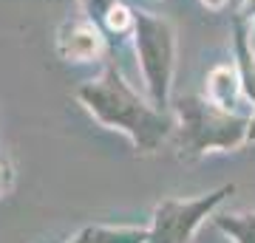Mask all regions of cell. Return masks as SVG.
Instances as JSON below:
<instances>
[{
  "label": "cell",
  "instance_id": "1",
  "mask_svg": "<svg viewBox=\"0 0 255 243\" xmlns=\"http://www.w3.org/2000/svg\"><path fill=\"white\" fill-rule=\"evenodd\" d=\"M77 99L102 127L125 133L136 153H153L176 130V119L167 116V110H159L150 99H142L111 63L94 80L82 82Z\"/></svg>",
  "mask_w": 255,
  "mask_h": 243
},
{
  "label": "cell",
  "instance_id": "2",
  "mask_svg": "<svg viewBox=\"0 0 255 243\" xmlns=\"http://www.w3.org/2000/svg\"><path fill=\"white\" fill-rule=\"evenodd\" d=\"M173 113V142L182 156L221 153V150H236L247 144L250 116L219 108L207 96H179Z\"/></svg>",
  "mask_w": 255,
  "mask_h": 243
},
{
  "label": "cell",
  "instance_id": "3",
  "mask_svg": "<svg viewBox=\"0 0 255 243\" xmlns=\"http://www.w3.org/2000/svg\"><path fill=\"white\" fill-rule=\"evenodd\" d=\"M130 40H133L139 71L145 80L147 99L159 110H167L170 108V90H173L176 54H179L176 26L164 14L136 9V26H133Z\"/></svg>",
  "mask_w": 255,
  "mask_h": 243
},
{
  "label": "cell",
  "instance_id": "4",
  "mask_svg": "<svg viewBox=\"0 0 255 243\" xmlns=\"http://www.w3.org/2000/svg\"><path fill=\"white\" fill-rule=\"evenodd\" d=\"M233 189H236L233 184H224L216 192L193 201H176V198L162 201L153 212L150 243H184L193 235V229L213 212V207H219Z\"/></svg>",
  "mask_w": 255,
  "mask_h": 243
},
{
  "label": "cell",
  "instance_id": "5",
  "mask_svg": "<svg viewBox=\"0 0 255 243\" xmlns=\"http://www.w3.org/2000/svg\"><path fill=\"white\" fill-rule=\"evenodd\" d=\"M57 54L65 63H97L105 54V31L85 14L57 28Z\"/></svg>",
  "mask_w": 255,
  "mask_h": 243
},
{
  "label": "cell",
  "instance_id": "6",
  "mask_svg": "<svg viewBox=\"0 0 255 243\" xmlns=\"http://www.w3.org/2000/svg\"><path fill=\"white\" fill-rule=\"evenodd\" d=\"M233 43H236V68L241 77V88L255 108V48L250 43V23L238 14L233 20Z\"/></svg>",
  "mask_w": 255,
  "mask_h": 243
},
{
  "label": "cell",
  "instance_id": "7",
  "mask_svg": "<svg viewBox=\"0 0 255 243\" xmlns=\"http://www.w3.org/2000/svg\"><path fill=\"white\" fill-rule=\"evenodd\" d=\"M241 93H244V88H241V77H238L236 65H216L207 74V99L213 105L236 113V105H238Z\"/></svg>",
  "mask_w": 255,
  "mask_h": 243
},
{
  "label": "cell",
  "instance_id": "8",
  "mask_svg": "<svg viewBox=\"0 0 255 243\" xmlns=\"http://www.w3.org/2000/svg\"><path fill=\"white\" fill-rule=\"evenodd\" d=\"M150 241L147 229H108V226H88L71 243H145Z\"/></svg>",
  "mask_w": 255,
  "mask_h": 243
},
{
  "label": "cell",
  "instance_id": "9",
  "mask_svg": "<svg viewBox=\"0 0 255 243\" xmlns=\"http://www.w3.org/2000/svg\"><path fill=\"white\" fill-rule=\"evenodd\" d=\"M102 31L111 37H130L133 34V26H136V9H130L128 3L117 0L108 11H105V17H102Z\"/></svg>",
  "mask_w": 255,
  "mask_h": 243
},
{
  "label": "cell",
  "instance_id": "10",
  "mask_svg": "<svg viewBox=\"0 0 255 243\" xmlns=\"http://www.w3.org/2000/svg\"><path fill=\"white\" fill-rule=\"evenodd\" d=\"M219 229L233 235L238 243H255V215H221L216 218Z\"/></svg>",
  "mask_w": 255,
  "mask_h": 243
},
{
  "label": "cell",
  "instance_id": "11",
  "mask_svg": "<svg viewBox=\"0 0 255 243\" xmlns=\"http://www.w3.org/2000/svg\"><path fill=\"white\" fill-rule=\"evenodd\" d=\"M117 0H80V9H82V14L88 20H94L97 26L102 23V17H105V11L114 6Z\"/></svg>",
  "mask_w": 255,
  "mask_h": 243
},
{
  "label": "cell",
  "instance_id": "12",
  "mask_svg": "<svg viewBox=\"0 0 255 243\" xmlns=\"http://www.w3.org/2000/svg\"><path fill=\"white\" fill-rule=\"evenodd\" d=\"M238 17L247 20V23H253L255 20V0H241V6H238Z\"/></svg>",
  "mask_w": 255,
  "mask_h": 243
},
{
  "label": "cell",
  "instance_id": "13",
  "mask_svg": "<svg viewBox=\"0 0 255 243\" xmlns=\"http://www.w3.org/2000/svg\"><path fill=\"white\" fill-rule=\"evenodd\" d=\"M9 178H11V172H9V167L0 162V195L6 192V187H9Z\"/></svg>",
  "mask_w": 255,
  "mask_h": 243
},
{
  "label": "cell",
  "instance_id": "14",
  "mask_svg": "<svg viewBox=\"0 0 255 243\" xmlns=\"http://www.w3.org/2000/svg\"><path fill=\"white\" fill-rule=\"evenodd\" d=\"M199 3L204 6V9H210V11H221V9L230 3V0H199Z\"/></svg>",
  "mask_w": 255,
  "mask_h": 243
},
{
  "label": "cell",
  "instance_id": "15",
  "mask_svg": "<svg viewBox=\"0 0 255 243\" xmlns=\"http://www.w3.org/2000/svg\"><path fill=\"white\" fill-rule=\"evenodd\" d=\"M250 43H253V48H255V20L250 23Z\"/></svg>",
  "mask_w": 255,
  "mask_h": 243
}]
</instances>
